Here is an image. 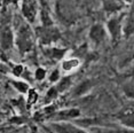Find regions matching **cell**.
I'll list each match as a JSON object with an SVG mask.
<instances>
[{
  "label": "cell",
  "instance_id": "15",
  "mask_svg": "<svg viewBox=\"0 0 134 133\" xmlns=\"http://www.w3.org/2000/svg\"><path fill=\"white\" fill-rule=\"evenodd\" d=\"M72 86V79L70 76H64L59 80V83L55 85L56 90L59 91V93H63L65 91H68L70 87Z\"/></svg>",
  "mask_w": 134,
  "mask_h": 133
},
{
  "label": "cell",
  "instance_id": "7",
  "mask_svg": "<svg viewBox=\"0 0 134 133\" xmlns=\"http://www.w3.org/2000/svg\"><path fill=\"white\" fill-rule=\"evenodd\" d=\"M117 119L119 120L123 128L129 130H134V108L127 107L120 110L117 115Z\"/></svg>",
  "mask_w": 134,
  "mask_h": 133
},
{
  "label": "cell",
  "instance_id": "11",
  "mask_svg": "<svg viewBox=\"0 0 134 133\" xmlns=\"http://www.w3.org/2000/svg\"><path fill=\"white\" fill-rule=\"evenodd\" d=\"M90 133H134V130L126 128H116V126H91Z\"/></svg>",
  "mask_w": 134,
  "mask_h": 133
},
{
  "label": "cell",
  "instance_id": "24",
  "mask_svg": "<svg viewBox=\"0 0 134 133\" xmlns=\"http://www.w3.org/2000/svg\"><path fill=\"white\" fill-rule=\"evenodd\" d=\"M123 1H124L125 4H126V5H127V4H131V2H132L133 0H123Z\"/></svg>",
  "mask_w": 134,
  "mask_h": 133
},
{
  "label": "cell",
  "instance_id": "6",
  "mask_svg": "<svg viewBox=\"0 0 134 133\" xmlns=\"http://www.w3.org/2000/svg\"><path fill=\"white\" fill-rule=\"evenodd\" d=\"M51 128L55 133H88L76 124L68 122H55L52 124Z\"/></svg>",
  "mask_w": 134,
  "mask_h": 133
},
{
  "label": "cell",
  "instance_id": "5",
  "mask_svg": "<svg viewBox=\"0 0 134 133\" xmlns=\"http://www.w3.org/2000/svg\"><path fill=\"white\" fill-rule=\"evenodd\" d=\"M88 37H90L91 41L94 45H100L102 44L103 41L108 37V31H107L105 26L101 23H96L92 25V28L90 29V32H88Z\"/></svg>",
  "mask_w": 134,
  "mask_h": 133
},
{
  "label": "cell",
  "instance_id": "16",
  "mask_svg": "<svg viewBox=\"0 0 134 133\" xmlns=\"http://www.w3.org/2000/svg\"><path fill=\"white\" fill-rule=\"evenodd\" d=\"M92 88V81L91 80H85L83 83H80L79 85L76 86V88L74 91V94L76 96H81L84 94H86V93Z\"/></svg>",
  "mask_w": 134,
  "mask_h": 133
},
{
  "label": "cell",
  "instance_id": "17",
  "mask_svg": "<svg viewBox=\"0 0 134 133\" xmlns=\"http://www.w3.org/2000/svg\"><path fill=\"white\" fill-rule=\"evenodd\" d=\"M124 94L129 99H134V77L126 80L121 86Z\"/></svg>",
  "mask_w": 134,
  "mask_h": 133
},
{
  "label": "cell",
  "instance_id": "3",
  "mask_svg": "<svg viewBox=\"0 0 134 133\" xmlns=\"http://www.w3.org/2000/svg\"><path fill=\"white\" fill-rule=\"evenodd\" d=\"M36 36L42 46L49 47L52 44L56 43L61 38V32L54 25L42 26V28H38L36 30Z\"/></svg>",
  "mask_w": 134,
  "mask_h": 133
},
{
  "label": "cell",
  "instance_id": "23",
  "mask_svg": "<svg viewBox=\"0 0 134 133\" xmlns=\"http://www.w3.org/2000/svg\"><path fill=\"white\" fill-rule=\"evenodd\" d=\"M12 72H13V75L15 77H21L23 75V72H24V66L22 64L15 65L13 68V70H12Z\"/></svg>",
  "mask_w": 134,
  "mask_h": 133
},
{
  "label": "cell",
  "instance_id": "1",
  "mask_svg": "<svg viewBox=\"0 0 134 133\" xmlns=\"http://www.w3.org/2000/svg\"><path fill=\"white\" fill-rule=\"evenodd\" d=\"M36 43V38L33 36V32L31 31V28L28 24H22L19 28L15 37V44H16L19 51L22 54L29 53L32 51Z\"/></svg>",
  "mask_w": 134,
  "mask_h": 133
},
{
  "label": "cell",
  "instance_id": "14",
  "mask_svg": "<svg viewBox=\"0 0 134 133\" xmlns=\"http://www.w3.org/2000/svg\"><path fill=\"white\" fill-rule=\"evenodd\" d=\"M102 4L104 10L108 13H118L126 6L123 0H102Z\"/></svg>",
  "mask_w": 134,
  "mask_h": 133
},
{
  "label": "cell",
  "instance_id": "20",
  "mask_svg": "<svg viewBox=\"0 0 134 133\" xmlns=\"http://www.w3.org/2000/svg\"><path fill=\"white\" fill-rule=\"evenodd\" d=\"M57 95H59V91L56 90L55 86H52L51 88H48V91L46 92L45 98H46L47 102H52V101H54V100L57 98Z\"/></svg>",
  "mask_w": 134,
  "mask_h": 133
},
{
  "label": "cell",
  "instance_id": "10",
  "mask_svg": "<svg viewBox=\"0 0 134 133\" xmlns=\"http://www.w3.org/2000/svg\"><path fill=\"white\" fill-rule=\"evenodd\" d=\"M80 115H81V111L78 108H69V109L56 111L53 115V117L55 116L56 122H66V120H70V119L78 118Z\"/></svg>",
  "mask_w": 134,
  "mask_h": 133
},
{
  "label": "cell",
  "instance_id": "8",
  "mask_svg": "<svg viewBox=\"0 0 134 133\" xmlns=\"http://www.w3.org/2000/svg\"><path fill=\"white\" fill-rule=\"evenodd\" d=\"M15 44V37L10 28L6 26L0 32V48L4 52L10 51Z\"/></svg>",
  "mask_w": 134,
  "mask_h": 133
},
{
  "label": "cell",
  "instance_id": "19",
  "mask_svg": "<svg viewBox=\"0 0 134 133\" xmlns=\"http://www.w3.org/2000/svg\"><path fill=\"white\" fill-rule=\"evenodd\" d=\"M39 99V95H38V92L33 88H30L29 92L26 93V104L28 106H32V104H36V102L38 101Z\"/></svg>",
  "mask_w": 134,
  "mask_h": 133
},
{
  "label": "cell",
  "instance_id": "21",
  "mask_svg": "<svg viewBox=\"0 0 134 133\" xmlns=\"http://www.w3.org/2000/svg\"><path fill=\"white\" fill-rule=\"evenodd\" d=\"M60 79H61V72L59 69H55V70H53L48 75V80H49V83H52V84H57Z\"/></svg>",
  "mask_w": 134,
  "mask_h": 133
},
{
  "label": "cell",
  "instance_id": "2",
  "mask_svg": "<svg viewBox=\"0 0 134 133\" xmlns=\"http://www.w3.org/2000/svg\"><path fill=\"white\" fill-rule=\"evenodd\" d=\"M125 14H115L108 20L105 24V29L108 31V36H110L114 43L120 40L123 36V26H124Z\"/></svg>",
  "mask_w": 134,
  "mask_h": 133
},
{
  "label": "cell",
  "instance_id": "4",
  "mask_svg": "<svg viewBox=\"0 0 134 133\" xmlns=\"http://www.w3.org/2000/svg\"><path fill=\"white\" fill-rule=\"evenodd\" d=\"M56 13L64 23H71L75 20V10L72 9V6L68 2V0H57Z\"/></svg>",
  "mask_w": 134,
  "mask_h": 133
},
{
  "label": "cell",
  "instance_id": "18",
  "mask_svg": "<svg viewBox=\"0 0 134 133\" xmlns=\"http://www.w3.org/2000/svg\"><path fill=\"white\" fill-rule=\"evenodd\" d=\"M12 84H13V86L15 87V90L19 91V92L22 93V94H26L30 90L29 84L24 80H13Z\"/></svg>",
  "mask_w": 134,
  "mask_h": 133
},
{
  "label": "cell",
  "instance_id": "25",
  "mask_svg": "<svg viewBox=\"0 0 134 133\" xmlns=\"http://www.w3.org/2000/svg\"><path fill=\"white\" fill-rule=\"evenodd\" d=\"M8 1H9V2H13V4H17V1H19V0H8Z\"/></svg>",
  "mask_w": 134,
  "mask_h": 133
},
{
  "label": "cell",
  "instance_id": "13",
  "mask_svg": "<svg viewBox=\"0 0 134 133\" xmlns=\"http://www.w3.org/2000/svg\"><path fill=\"white\" fill-rule=\"evenodd\" d=\"M66 53V49L64 48H57V47H45L44 49V55L47 57V59L52 60V61H60V60L64 59Z\"/></svg>",
  "mask_w": 134,
  "mask_h": 133
},
{
  "label": "cell",
  "instance_id": "9",
  "mask_svg": "<svg viewBox=\"0 0 134 133\" xmlns=\"http://www.w3.org/2000/svg\"><path fill=\"white\" fill-rule=\"evenodd\" d=\"M22 14L29 23H33L37 16V1L36 0H23Z\"/></svg>",
  "mask_w": 134,
  "mask_h": 133
},
{
  "label": "cell",
  "instance_id": "12",
  "mask_svg": "<svg viewBox=\"0 0 134 133\" xmlns=\"http://www.w3.org/2000/svg\"><path fill=\"white\" fill-rule=\"evenodd\" d=\"M80 64L81 61L78 57H64L62 63H61V70L64 74H69V72L77 70Z\"/></svg>",
  "mask_w": 134,
  "mask_h": 133
},
{
  "label": "cell",
  "instance_id": "22",
  "mask_svg": "<svg viewBox=\"0 0 134 133\" xmlns=\"http://www.w3.org/2000/svg\"><path fill=\"white\" fill-rule=\"evenodd\" d=\"M46 76H47V72L44 68H37L36 69V71H35V79L36 80L41 81L46 78Z\"/></svg>",
  "mask_w": 134,
  "mask_h": 133
}]
</instances>
